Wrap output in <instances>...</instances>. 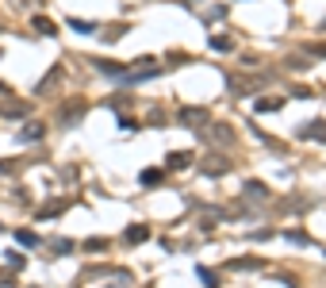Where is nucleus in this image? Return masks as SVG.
Listing matches in <instances>:
<instances>
[{
  "instance_id": "7",
  "label": "nucleus",
  "mask_w": 326,
  "mask_h": 288,
  "mask_svg": "<svg viewBox=\"0 0 326 288\" xmlns=\"http://www.w3.org/2000/svg\"><path fill=\"white\" fill-rule=\"evenodd\" d=\"M19 139H23V142H35V139H43V127H27V131H19Z\"/></svg>"
},
{
  "instance_id": "5",
  "label": "nucleus",
  "mask_w": 326,
  "mask_h": 288,
  "mask_svg": "<svg viewBox=\"0 0 326 288\" xmlns=\"http://www.w3.org/2000/svg\"><path fill=\"white\" fill-rule=\"evenodd\" d=\"M50 250H54V253H69V250H73V242H69V238H54Z\"/></svg>"
},
{
  "instance_id": "6",
  "label": "nucleus",
  "mask_w": 326,
  "mask_h": 288,
  "mask_svg": "<svg viewBox=\"0 0 326 288\" xmlns=\"http://www.w3.org/2000/svg\"><path fill=\"white\" fill-rule=\"evenodd\" d=\"M35 27H39V31H43V35H58V27H54L50 19H43V16L35 19Z\"/></svg>"
},
{
  "instance_id": "9",
  "label": "nucleus",
  "mask_w": 326,
  "mask_h": 288,
  "mask_svg": "<svg viewBox=\"0 0 326 288\" xmlns=\"http://www.w3.org/2000/svg\"><path fill=\"white\" fill-rule=\"evenodd\" d=\"M157 181H161V169H146V173H142V184H146V188L157 184Z\"/></svg>"
},
{
  "instance_id": "8",
  "label": "nucleus",
  "mask_w": 326,
  "mask_h": 288,
  "mask_svg": "<svg viewBox=\"0 0 326 288\" xmlns=\"http://www.w3.org/2000/svg\"><path fill=\"white\" fill-rule=\"evenodd\" d=\"M188 162H192L188 154H169V169H177V166L184 169V166H188Z\"/></svg>"
},
{
  "instance_id": "2",
  "label": "nucleus",
  "mask_w": 326,
  "mask_h": 288,
  "mask_svg": "<svg viewBox=\"0 0 326 288\" xmlns=\"http://www.w3.org/2000/svg\"><path fill=\"white\" fill-rule=\"evenodd\" d=\"M196 277H200V284H204V288H219V277H215L211 269H204V265L196 269Z\"/></svg>"
},
{
  "instance_id": "10",
  "label": "nucleus",
  "mask_w": 326,
  "mask_h": 288,
  "mask_svg": "<svg viewBox=\"0 0 326 288\" xmlns=\"http://www.w3.org/2000/svg\"><path fill=\"white\" fill-rule=\"evenodd\" d=\"M16 238H19V242H23V246H35V242H39V238H35V235H31V231H27V227H23V231H16Z\"/></svg>"
},
{
  "instance_id": "11",
  "label": "nucleus",
  "mask_w": 326,
  "mask_h": 288,
  "mask_svg": "<svg viewBox=\"0 0 326 288\" xmlns=\"http://www.w3.org/2000/svg\"><path fill=\"white\" fill-rule=\"evenodd\" d=\"M257 108H261V112H276V108H280V100H257Z\"/></svg>"
},
{
  "instance_id": "4",
  "label": "nucleus",
  "mask_w": 326,
  "mask_h": 288,
  "mask_svg": "<svg viewBox=\"0 0 326 288\" xmlns=\"http://www.w3.org/2000/svg\"><path fill=\"white\" fill-rule=\"evenodd\" d=\"M69 27L81 31V35H92V31H96V23H85V19H69Z\"/></svg>"
},
{
  "instance_id": "3",
  "label": "nucleus",
  "mask_w": 326,
  "mask_h": 288,
  "mask_svg": "<svg viewBox=\"0 0 326 288\" xmlns=\"http://www.w3.org/2000/svg\"><path fill=\"white\" fill-rule=\"evenodd\" d=\"M150 238V227H131L127 231V242H146Z\"/></svg>"
},
{
  "instance_id": "1",
  "label": "nucleus",
  "mask_w": 326,
  "mask_h": 288,
  "mask_svg": "<svg viewBox=\"0 0 326 288\" xmlns=\"http://www.w3.org/2000/svg\"><path fill=\"white\" fill-rule=\"evenodd\" d=\"M300 139H326V127L315 119V127H300Z\"/></svg>"
},
{
  "instance_id": "12",
  "label": "nucleus",
  "mask_w": 326,
  "mask_h": 288,
  "mask_svg": "<svg viewBox=\"0 0 326 288\" xmlns=\"http://www.w3.org/2000/svg\"><path fill=\"white\" fill-rule=\"evenodd\" d=\"M85 246H88V250H92V253H100V250H104V238H88Z\"/></svg>"
}]
</instances>
